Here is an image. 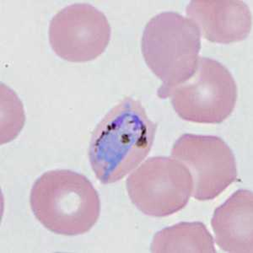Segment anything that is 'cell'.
<instances>
[{
    "label": "cell",
    "instance_id": "cell-1",
    "mask_svg": "<svg viewBox=\"0 0 253 253\" xmlns=\"http://www.w3.org/2000/svg\"><path fill=\"white\" fill-rule=\"evenodd\" d=\"M156 129L139 101L124 98L93 131L89 160L96 178L110 184L135 169L149 155Z\"/></svg>",
    "mask_w": 253,
    "mask_h": 253
},
{
    "label": "cell",
    "instance_id": "cell-2",
    "mask_svg": "<svg viewBox=\"0 0 253 253\" xmlns=\"http://www.w3.org/2000/svg\"><path fill=\"white\" fill-rule=\"evenodd\" d=\"M32 212L52 233L83 235L91 230L101 213L97 191L86 176L70 170H49L32 186Z\"/></svg>",
    "mask_w": 253,
    "mask_h": 253
},
{
    "label": "cell",
    "instance_id": "cell-3",
    "mask_svg": "<svg viewBox=\"0 0 253 253\" xmlns=\"http://www.w3.org/2000/svg\"><path fill=\"white\" fill-rule=\"evenodd\" d=\"M201 34L190 19L163 12L147 23L142 38L144 60L163 84L157 95L170 97L175 87L193 75L199 62Z\"/></svg>",
    "mask_w": 253,
    "mask_h": 253
},
{
    "label": "cell",
    "instance_id": "cell-4",
    "mask_svg": "<svg viewBox=\"0 0 253 253\" xmlns=\"http://www.w3.org/2000/svg\"><path fill=\"white\" fill-rule=\"evenodd\" d=\"M173 108L185 121L221 124L236 107L237 86L226 67L199 58L193 75L170 93Z\"/></svg>",
    "mask_w": 253,
    "mask_h": 253
},
{
    "label": "cell",
    "instance_id": "cell-5",
    "mask_svg": "<svg viewBox=\"0 0 253 253\" xmlns=\"http://www.w3.org/2000/svg\"><path fill=\"white\" fill-rule=\"evenodd\" d=\"M126 190L132 204L146 215L167 217L187 205L193 193L189 170L169 157L149 158L128 176Z\"/></svg>",
    "mask_w": 253,
    "mask_h": 253
},
{
    "label": "cell",
    "instance_id": "cell-6",
    "mask_svg": "<svg viewBox=\"0 0 253 253\" xmlns=\"http://www.w3.org/2000/svg\"><path fill=\"white\" fill-rule=\"evenodd\" d=\"M171 156L189 170L192 196L199 201L216 199L237 180L235 156L219 137L185 133L173 145Z\"/></svg>",
    "mask_w": 253,
    "mask_h": 253
},
{
    "label": "cell",
    "instance_id": "cell-7",
    "mask_svg": "<svg viewBox=\"0 0 253 253\" xmlns=\"http://www.w3.org/2000/svg\"><path fill=\"white\" fill-rule=\"evenodd\" d=\"M49 42L58 57L73 63L94 60L106 50L111 26L106 15L89 3L63 8L49 25Z\"/></svg>",
    "mask_w": 253,
    "mask_h": 253
},
{
    "label": "cell",
    "instance_id": "cell-8",
    "mask_svg": "<svg viewBox=\"0 0 253 253\" xmlns=\"http://www.w3.org/2000/svg\"><path fill=\"white\" fill-rule=\"evenodd\" d=\"M186 13L200 34L216 43L244 40L252 28L250 9L241 0H193Z\"/></svg>",
    "mask_w": 253,
    "mask_h": 253
},
{
    "label": "cell",
    "instance_id": "cell-9",
    "mask_svg": "<svg viewBox=\"0 0 253 253\" xmlns=\"http://www.w3.org/2000/svg\"><path fill=\"white\" fill-rule=\"evenodd\" d=\"M216 244L230 253H253V195L238 190L216 209L211 220Z\"/></svg>",
    "mask_w": 253,
    "mask_h": 253
},
{
    "label": "cell",
    "instance_id": "cell-10",
    "mask_svg": "<svg viewBox=\"0 0 253 253\" xmlns=\"http://www.w3.org/2000/svg\"><path fill=\"white\" fill-rule=\"evenodd\" d=\"M155 253H215L213 236L201 222H181L155 235L150 246Z\"/></svg>",
    "mask_w": 253,
    "mask_h": 253
}]
</instances>
